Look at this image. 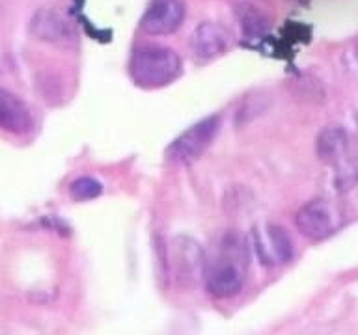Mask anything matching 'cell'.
<instances>
[{
    "label": "cell",
    "mask_w": 358,
    "mask_h": 335,
    "mask_svg": "<svg viewBox=\"0 0 358 335\" xmlns=\"http://www.w3.org/2000/svg\"><path fill=\"white\" fill-rule=\"evenodd\" d=\"M248 262L245 246L237 239L229 237L224 242L222 253L207 267L206 283L207 289L217 298H231L243 289L245 283V268Z\"/></svg>",
    "instance_id": "cell-2"
},
{
    "label": "cell",
    "mask_w": 358,
    "mask_h": 335,
    "mask_svg": "<svg viewBox=\"0 0 358 335\" xmlns=\"http://www.w3.org/2000/svg\"><path fill=\"white\" fill-rule=\"evenodd\" d=\"M30 28L39 39L52 41V43L66 41L71 36V30H69V24L66 22V19L52 10H39L34 15Z\"/></svg>",
    "instance_id": "cell-10"
},
{
    "label": "cell",
    "mask_w": 358,
    "mask_h": 335,
    "mask_svg": "<svg viewBox=\"0 0 358 335\" xmlns=\"http://www.w3.org/2000/svg\"><path fill=\"white\" fill-rule=\"evenodd\" d=\"M228 32L215 22H201L190 34V50L198 61H209L228 49Z\"/></svg>",
    "instance_id": "cell-7"
},
{
    "label": "cell",
    "mask_w": 358,
    "mask_h": 335,
    "mask_svg": "<svg viewBox=\"0 0 358 335\" xmlns=\"http://www.w3.org/2000/svg\"><path fill=\"white\" fill-rule=\"evenodd\" d=\"M176 267L179 270V278L196 279L198 272L203 268L201 251L192 239H178L176 240Z\"/></svg>",
    "instance_id": "cell-11"
},
{
    "label": "cell",
    "mask_w": 358,
    "mask_h": 335,
    "mask_svg": "<svg viewBox=\"0 0 358 335\" xmlns=\"http://www.w3.org/2000/svg\"><path fill=\"white\" fill-rule=\"evenodd\" d=\"M254 250L265 267H280L293 259V240L278 223H257L252 231Z\"/></svg>",
    "instance_id": "cell-5"
},
{
    "label": "cell",
    "mask_w": 358,
    "mask_h": 335,
    "mask_svg": "<svg viewBox=\"0 0 358 335\" xmlns=\"http://www.w3.org/2000/svg\"><path fill=\"white\" fill-rule=\"evenodd\" d=\"M101 192H103V184L94 177H78L69 186V194H71L73 200L77 201L94 200V198L101 195Z\"/></svg>",
    "instance_id": "cell-13"
},
{
    "label": "cell",
    "mask_w": 358,
    "mask_h": 335,
    "mask_svg": "<svg viewBox=\"0 0 358 335\" xmlns=\"http://www.w3.org/2000/svg\"><path fill=\"white\" fill-rule=\"evenodd\" d=\"M0 128L11 134H27L32 128V116L17 95L0 88Z\"/></svg>",
    "instance_id": "cell-8"
},
{
    "label": "cell",
    "mask_w": 358,
    "mask_h": 335,
    "mask_svg": "<svg viewBox=\"0 0 358 335\" xmlns=\"http://www.w3.org/2000/svg\"><path fill=\"white\" fill-rule=\"evenodd\" d=\"M343 223V214L334 203L327 200H313L299 209L295 225L302 237L310 240H324L334 234Z\"/></svg>",
    "instance_id": "cell-4"
},
{
    "label": "cell",
    "mask_w": 358,
    "mask_h": 335,
    "mask_svg": "<svg viewBox=\"0 0 358 335\" xmlns=\"http://www.w3.org/2000/svg\"><path fill=\"white\" fill-rule=\"evenodd\" d=\"M220 131V116H209L181 133L168 147L166 155L173 164L189 166L196 162Z\"/></svg>",
    "instance_id": "cell-3"
},
{
    "label": "cell",
    "mask_w": 358,
    "mask_h": 335,
    "mask_svg": "<svg viewBox=\"0 0 358 335\" xmlns=\"http://www.w3.org/2000/svg\"><path fill=\"white\" fill-rule=\"evenodd\" d=\"M237 13H239L241 28H243V34H245V36H248V38H259L263 34H267L268 21L263 17V13H259V11L254 8V6H239Z\"/></svg>",
    "instance_id": "cell-12"
},
{
    "label": "cell",
    "mask_w": 358,
    "mask_h": 335,
    "mask_svg": "<svg viewBox=\"0 0 358 335\" xmlns=\"http://www.w3.org/2000/svg\"><path fill=\"white\" fill-rule=\"evenodd\" d=\"M358 184V158L355 161H341L336 172V186L340 190L355 188Z\"/></svg>",
    "instance_id": "cell-14"
},
{
    "label": "cell",
    "mask_w": 358,
    "mask_h": 335,
    "mask_svg": "<svg viewBox=\"0 0 358 335\" xmlns=\"http://www.w3.org/2000/svg\"><path fill=\"white\" fill-rule=\"evenodd\" d=\"M315 153L319 161L324 164H334L338 166L341 161H345L349 153V136L343 128L327 127L321 131L315 142Z\"/></svg>",
    "instance_id": "cell-9"
},
{
    "label": "cell",
    "mask_w": 358,
    "mask_h": 335,
    "mask_svg": "<svg viewBox=\"0 0 358 335\" xmlns=\"http://www.w3.org/2000/svg\"><path fill=\"white\" fill-rule=\"evenodd\" d=\"M129 73L142 88H162L181 75V58L164 45H142L131 56Z\"/></svg>",
    "instance_id": "cell-1"
},
{
    "label": "cell",
    "mask_w": 358,
    "mask_h": 335,
    "mask_svg": "<svg viewBox=\"0 0 358 335\" xmlns=\"http://www.w3.org/2000/svg\"><path fill=\"white\" fill-rule=\"evenodd\" d=\"M187 15L183 0H153L142 17L140 27L150 36H168L178 30Z\"/></svg>",
    "instance_id": "cell-6"
},
{
    "label": "cell",
    "mask_w": 358,
    "mask_h": 335,
    "mask_svg": "<svg viewBox=\"0 0 358 335\" xmlns=\"http://www.w3.org/2000/svg\"><path fill=\"white\" fill-rule=\"evenodd\" d=\"M349 60H351V66L357 67V69H358V41L355 43V47L351 49V52H349Z\"/></svg>",
    "instance_id": "cell-15"
}]
</instances>
